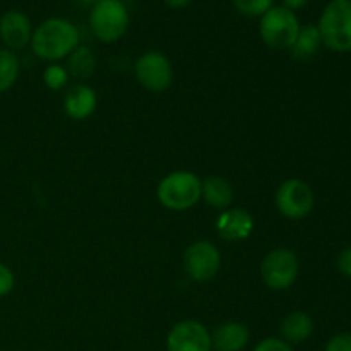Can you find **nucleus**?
Masks as SVG:
<instances>
[{
  "label": "nucleus",
  "instance_id": "obj_16",
  "mask_svg": "<svg viewBox=\"0 0 351 351\" xmlns=\"http://www.w3.org/2000/svg\"><path fill=\"white\" fill-rule=\"evenodd\" d=\"M202 197L211 208L226 209L233 201V187L226 178L211 175L202 180Z\"/></svg>",
  "mask_w": 351,
  "mask_h": 351
},
{
  "label": "nucleus",
  "instance_id": "obj_28",
  "mask_svg": "<svg viewBox=\"0 0 351 351\" xmlns=\"http://www.w3.org/2000/svg\"><path fill=\"white\" fill-rule=\"evenodd\" d=\"M75 2H77L81 7H89V9H91V7H95L96 3L101 2V0H75Z\"/></svg>",
  "mask_w": 351,
  "mask_h": 351
},
{
  "label": "nucleus",
  "instance_id": "obj_25",
  "mask_svg": "<svg viewBox=\"0 0 351 351\" xmlns=\"http://www.w3.org/2000/svg\"><path fill=\"white\" fill-rule=\"evenodd\" d=\"M338 269L343 276L351 278V247L343 250L338 257Z\"/></svg>",
  "mask_w": 351,
  "mask_h": 351
},
{
  "label": "nucleus",
  "instance_id": "obj_6",
  "mask_svg": "<svg viewBox=\"0 0 351 351\" xmlns=\"http://www.w3.org/2000/svg\"><path fill=\"white\" fill-rule=\"evenodd\" d=\"M300 263L295 252L288 249H274L263 259L261 276L271 290H288L297 281Z\"/></svg>",
  "mask_w": 351,
  "mask_h": 351
},
{
  "label": "nucleus",
  "instance_id": "obj_18",
  "mask_svg": "<svg viewBox=\"0 0 351 351\" xmlns=\"http://www.w3.org/2000/svg\"><path fill=\"white\" fill-rule=\"evenodd\" d=\"M69 72L77 79H89L95 74L96 57L93 50L84 45H79L71 55H69Z\"/></svg>",
  "mask_w": 351,
  "mask_h": 351
},
{
  "label": "nucleus",
  "instance_id": "obj_8",
  "mask_svg": "<svg viewBox=\"0 0 351 351\" xmlns=\"http://www.w3.org/2000/svg\"><path fill=\"white\" fill-rule=\"evenodd\" d=\"M136 77L147 91L163 93L173 82V67L161 51H146L136 62Z\"/></svg>",
  "mask_w": 351,
  "mask_h": 351
},
{
  "label": "nucleus",
  "instance_id": "obj_9",
  "mask_svg": "<svg viewBox=\"0 0 351 351\" xmlns=\"http://www.w3.org/2000/svg\"><path fill=\"white\" fill-rule=\"evenodd\" d=\"M221 254L209 240H199L189 245L184 254V269L191 280L204 283L218 274Z\"/></svg>",
  "mask_w": 351,
  "mask_h": 351
},
{
  "label": "nucleus",
  "instance_id": "obj_19",
  "mask_svg": "<svg viewBox=\"0 0 351 351\" xmlns=\"http://www.w3.org/2000/svg\"><path fill=\"white\" fill-rule=\"evenodd\" d=\"M19 75V58L9 48H0V93H5L16 84Z\"/></svg>",
  "mask_w": 351,
  "mask_h": 351
},
{
  "label": "nucleus",
  "instance_id": "obj_2",
  "mask_svg": "<svg viewBox=\"0 0 351 351\" xmlns=\"http://www.w3.org/2000/svg\"><path fill=\"white\" fill-rule=\"evenodd\" d=\"M317 29L329 50L351 51V0H331L319 17Z\"/></svg>",
  "mask_w": 351,
  "mask_h": 351
},
{
  "label": "nucleus",
  "instance_id": "obj_24",
  "mask_svg": "<svg viewBox=\"0 0 351 351\" xmlns=\"http://www.w3.org/2000/svg\"><path fill=\"white\" fill-rule=\"evenodd\" d=\"M254 351H293V348L281 338H266L254 348Z\"/></svg>",
  "mask_w": 351,
  "mask_h": 351
},
{
  "label": "nucleus",
  "instance_id": "obj_21",
  "mask_svg": "<svg viewBox=\"0 0 351 351\" xmlns=\"http://www.w3.org/2000/svg\"><path fill=\"white\" fill-rule=\"evenodd\" d=\"M69 79V71L60 64H50L43 72V81L47 84L48 89H53V91H58V89L64 88L67 84Z\"/></svg>",
  "mask_w": 351,
  "mask_h": 351
},
{
  "label": "nucleus",
  "instance_id": "obj_1",
  "mask_svg": "<svg viewBox=\"0 0 351 351\" xmlns=\"http://www.w3.org/2000/svg\"><path fill=\"white\" fill-rule=\"evenodd\" d=\"M77 26L64 17H50L43 21L31 36V48L38 58L47 62H57L69 57L79 47Z\"/></svg>",
  "mask_w": 351,
  "mask_h": 351
},
{
  "label": "nucleus",
  "instance_id": "obj_11",
  "mask_svg": "<svg viewBox=\"0 0 351 351\" xmlns=\"http://www.w3.org/2000/svg\"><path fill=\"white\" fill-rule=\"evenodd\" d=\"M33 26L29 17L21 10H9L0 17V40L9 50H21L31 43Z\"/></svg>",
  "mask_w": 351,
  "mask_h": 351
},
{
  "label": "nucleus",
  "instance_id": "obj_23",
  "mask_svg": "<svg viewBox=\"0 0 351 351\" xmlns=\"http://www.w3.org/2000/svg\"><path fill=\"white\" fill-rule=\"evenodd\" d=\"M326 351H351V332L335 335L326 345Z\"/></svg>",
  "mask_w": 351,
  "mask_h": 351
},
{
  "label": "nucleus",
  "instance_id": "obj_15",
  "mask_svg": "<svg viewBox=\"0 0 351 351\" xmlns=\"http://www.w3.org/2000/svg\"><path fill=\"white\" fill-rule=\"evenodd\" d=\"M281 339L288 345H300L305 343L314 332V321L307 312L295 311L290 312L287 317L281 321L280 326Z\"/></svg>",
  "mask_w": 351,
  "mask_h": 351
},
{
  "label": "nucleus",
  "instance_id": "obj_3",
  "mask_svg": "<svg viewBox=\"0 0 351 351\" xmlns=\"http://www.w3.org/2000/svg\"><path fill=\"white\" fill-rule=\"evenodd\" d=\"M158 201L170 211H187L202 197V180L192 171L168 173L158 185Z\"/></svg>",
  "mask_w": 351,
  "mask_h": 351
},
{
  "label": "nucleus",
  "instance_id": "obj_12",
  "mask_svg": "<svg viewBox=\"0 0 351 351\" xmlns=\"http://www.w3.org/2000/svg\"><path fill=\"white\" fill-rule=\"evenodd\" d=\"M216 230H218V235L228 242L245 240L254 230V218L245 209H226L216 219Z\"/></svg>",
  "mask_w": 351,
  "mask_h": 351
},
{
  "label": "nucleus",
  "instance_id": "obj_27",
  "mask_svg": "<svg viewBox=\"0 0 351 351\" xmlns=\"http://www.w3.org/2000/svg\"><path fill=\"white\" fill-rule=\"evenodd\" d=\"M192 2H194V0H165V3H167L170 9H184V7L191 5Z\"/></svg>",
  "mask_w": 351,
  "mask_h": 351
},
{
  "label": "nucleus",
  "instance_id": "obj_7",
  "mask_svg": "<svg viewBox=\"0 0 351 351\" xmlns=\"http://www.w3.org/2000/svg\"><path fill=\"white\" fill-rule=\"evenodd\" d=\"M314 191L300 178H288L278 187L276 206L288 219H304L314 209Z\"/></svg>",
  "mask_w": 351,
  "mask_h": 351
},
{
  "label": "nucleus",
  "instance_id": "obj_22",
  "mask_svg": "<svg viewBox=\"0 0 351 351\" xmlns=\"http://www.w3.org/2000/svg\"><path fill=\"white\" fill-rule=\"evenodd\" d=\"M14 283H16V278L10 267L0 263V298L7 297L14 290Z\"/></svg>",
  "mask_w": 351,
  "mask_h": 351
},
{
  "label": "nucleus",
  "instance_id": "obj_5",
  "mask_svg": "<svg viewBox=\"0 0 351 351\" xmlns=\"http://www.w3.org/2000/svg\"><path fill=\"white\" fill-rule=\"evenodd\" d=\"M130 16L122 0H101L89 10V27L103 43H113L125 34Z\"/></svg>",
  "mask_w": 351,
  "mask_h": 351
},
{
  "label": "nucleus",
  "instance_id": "obj_13",
  "mask_svg": "<svg viewBox=\"0 0 351 351\" xmlns=\"http://www.w3.org/2000/svg\"><path fill=\"white\" fill-rule=\"evenodd\" d=\"M96 91L91 86L77 84L71 88L65 95L64 110L71 119L84 120L96 110Z\"/></svg>",
  "mask_w": 351,
  "mask_h": 351
},
{
  "label": "nucleus",
  "instance_id": "obj_20",
  "mask_svg": "<svg viewBox=\"0 0 351 351\" xmlns=\"http://www.w3.org/2000/svg\"><path fill=\"white\" fill-rule=\"evenodd\" d=\"M233 5L242 16L261 19L271 7H274V0H233Z\"/></svg>",
  "mask_w": 351,
  "mask_h": 351
},
{
  "label": "nucleus",
  "instance_id": "obj_14",
  "mask_svg": "<svg viewBox=\"0 0 351 351\" xmlns=\"http://www.w3.org/2000/svg\"><path fill=\"white\" fill-rule=\"evenodd\" d=\"M250 332L240 322H225L211 335L213 348L218 351H242L249 345Z\"/></svg>",
  "mask_w": 351,
  "mask_h": 351
},
{
  "label": "nucleus",
  "instance_id": "obj_4",
  "mask_svg": "<svg viewBox=\"0 0 351 351\" xmlns=\"http://www.w3.org/2000/svg\"><path fill=\"white\" fill-rule=\"evenodd\" d=\"M302 24L297 12L283 5H274L259 19V34L274 50H291Z\"/></svg>",
  "mask_w": 351,
  "mask_h": 351
},
{
  "label": "nucleus",
  "instance_id": "obj_26",
  "mask_svg": "<svg viewBox=\"0 0 351 351\" xmlns=\"http://www.w3.org/2000/svg\"><path fill=\"white\" fill-rule=\"evenodd\" d=\"M307 3H308V0H281V5L287 7V9H290V10H293V12L304 9Z\"/></svg>",
  "mask_w": 351,
  "mask_h": 351
},
{
  "label": "nucleus",
  "instance_id": "obj_17",
  "mask_svg": "<svg viewBox=\"0 0 351 351\" xmlns=\"http://www.w3.org/2000/svg\"><path fill=\"white\" fill-rule=\"evenodd\" d=\"M322 40L317 29V24H305L298 31V36L291 47V55L297 60H311L321 48Z\"/></svg>",
  "mask_w": 351,
  "mask_h": 351
},
{
  "label": "nucleus",
  "instance_id": "obj_10",
  "mask_svg": "<svg viewBox=\"0 0 351 351\" xmlns=\"http://www.w3.org/2000/svg\"><path fill=\"white\" fill-rule=\"evenodd\" d=\"M168 351H211V335L197 321H182L171 328L167 338Z\"/></svg>",
  "mask_w": 351,
  "mask_h": 351
}]
</instances>
